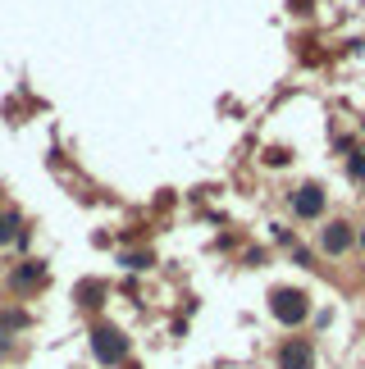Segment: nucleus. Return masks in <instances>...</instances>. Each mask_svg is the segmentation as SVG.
<instances>
[{
  "label": "nucleus",
  "instance_id": "20e7f679",
  "mask_svg": "<svg viewBox=\"0 0 365 369\" xmlns=\"http://www.w3.org/2000/svg\"><path fill=\"white\" fill-rule=\"evenodd\" d=\"M292 210H297L301 219H315L324 210V192H320V187H301V192L292 196Z\"/></svg>",
  "mask_w": 365,
  "mask_h": 369
},
{
  "label": "nucleus",
  "instance_id": "f257e3e1",
  "mask_svg": "<svg viewBox=\"0 0 365 369\" xmlns=\"http://www.w3.org/2000/svg\"><path fill=\"white\" fill-rule=\"evenodd\" d=\"M91 356H96L100 365H123V360H128V337L114 324H96L91 328Z\"/></svg>",
  "mask_w": 365,
  "mask_h": 369
},
{
  "label": "nucleus",
  "instance_id": "7ed1b4c3",
  "mask_svg": "<svg viewBox=\"0 0 365 369\" xmlns=\"http://www.w3.org/2000/svg\"><path fill=\"white\" fill-rule=\"evenodd\" d=\"M278 365H283V369H315V351H310V342L292 337L288 347L278 351Z\"/></svg>",
  "mask_w": 365,
  "mask_h": 369
},
{
  "label": "nucleus",
  "instance_id": "39448f33",
  "mask_svg": "<svg viewBox=\"0 0 365 369\" xmlns=\"http://www.w3.org/2000/svg\"><path fill=\"white\" fill-rule=\"evenodd\" d=\"M347 246H352V228H347V224H329V228H324V251H329V255H343Z\"/></svg>",
  "mask_w": 365,
  "mask_h": 369
},
{
  "label": "nucleus",
  "instance_id": "0eeeda50",
  "mask_svg": "<svg viewBox=\"0 0 365 369\" xmlns=\"http://www.w3.org/2000/svg\"><path fill=\"white\" fill-rule=\"evenodd\" d=\"M19 237H28V233H23V219L14 215V210H0V246H10V242H19Z\"/></svg>",
  "mask_w": 365,
  "mask_h": 369
},
{
  "label": "nucleus",
  "instance_id": "6e6552de",
  "mask_svg": "<svg viewBox=\"0 0 365 369\" xmlns=\"http://www.w3.org/2000/svg\"><path fill=\"white\" fill-rule=\"evenodd\" d=\"M19 328H28V315H23V310H5V315H0V333H19Z\"/></svg>",
  "mask_w": 365,
  "mask_h": 369
},
{
  "label": "nucleus",
  "instance_id": "f8f14e48",
  "mask_svg": "<svg viewBox=\"0 0 365 369\" xmlns=\"http://www.w3.org/2000/svg\"><path fill=\"white\" fill-rule=\"evenodd\" d=\"M0 351H10V333H0Z\"/></svg>",
  "mask_w": 365,
  "mask_h": 369
},
{
  "label": "nucleus",
  "instance_id": "9d476101",
  "mask_svg": "<svg viewBox=\"0 0 365 369\" xmlns=\"http://www.w3.org/2000/svg\"><path fill=\"white\" fill-rule=\"evenodd\" d=\"M123 264H128V269H146V264H151V255H123Z\"/></svg>",
  "mask_w": 365,
  "mask_h": 369
},
{
  "label": "nucleus",
  "instance_id": "f03ea898",
  "mask_svg": "<svg viewBox=\"0 0 365 369\" xmlns=\"http://www.w3.org/2000/svg\"><path fill=\"white\" fill-rule=\"evenodd\" d=\"M274 315L283 319V324H301V319L310 315V305H306V292H292V287L274 292Z\"/></svg>",
  "mask_w": 365,
  "mask_h": 369
},
{
  "label": "nucleus",
  "instance_id": "ddd939ff",
  "mask_svg": "<svg viewBox=\"0 0 365 369\" xmlns=\"http://www.w3.org/2000/svg\"><path fill=\"white\" fill-rule=\"evenodd\" d=\"M361 251H365V228H361Z\"/></svg>",
  "mask_w": 365,
  "mask_h": 369
},
{
  "label": "nucleus",
  "instance_id": "9b49d317",
  "mask_svg": "<svg viewBox=\"0 0 365 369\" xmlns=\"http://www.w3.org/2000/svg\"><path fill=\"white\" fill-rule=\"evenodd\" d=\"M352 178H356V183H361V178H365V151H361V155H356V160H352Z\"/></svg>",
  "mask_w": 365,
  "mask_h": 369
},
{
  "label": "nucleus",
  "instance_id": "423d86ee",
  "mask_svg": "<svg viewBox=\"0 0 365 369\" xmlns=\"http://www.w3.org/2000/svg\"><path fill=\"white\" fill-rule=\"evenodd\" d=\"M42 273H46V269H42V260H23L19 269L10 273V282L23 292V287H37V282H42Z\"/></svg>",
  "mask_w": 365,
  "mask_h": 369
},
{
  "label": "nucleus",
  "instance_id": "1a4fd4ad",
  "mask_svg": "<svg viewBox=\"0 0 365 369\" xmlns=\"http://www.w3.org/2000/svg\"><path fill=\"white\" fill-rule=\"evenodd\" d=\"M78 296H82V305H100L105 287H100V282H82V287H78Z\"/></svg>",
  "mask_w": 365,
  "mask_h": 369
}]
</instances>
